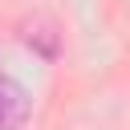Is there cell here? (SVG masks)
<instances>
[{
  "mask_svg": "<svg viewBox=\"0 0 130 130\" xmlns=\"http://www.w3.org/2000/svg\"><path fill=\"white\" fill-rule=\"evenodd\" d=\"M28 118V93L12 77L0 73V130H20Z\"/></svg>",
  "mask_w": 130,
  "mask_h": 130,
  "instance_id": "cell-1",
  "label": "cell"
}]
</instances>
